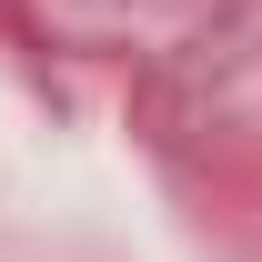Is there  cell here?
I'll return each mask as SVG.
<instances>
[]
</instances>
